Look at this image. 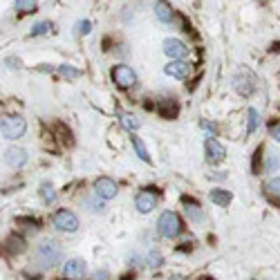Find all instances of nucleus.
<instances>
[{
	"label": "nucleus",
	"instance_id": "1",
	"mask_svg": "<svg viewBox=\"0 0 280 280\" xmlns=\"http://www.w3.org/2000/svg\"><path fill=\"white\" fill-rule=\"evenodd\" d=\"M63 258H65L63 245L52 240V238L43 240L38 247H36V262H38L43 269H54L59 262H63Z\"/></svg>",
	"mask_w": 280,
	"mask_h": 280
},
{
	"label": "nucleus",
	"instance_id": "2",
	"mask_svg": "<svg viewBox=\"0 0 280 280\" xmlns=\"http://www.w3.org/2000/svg\"><path fill=\"white\" fill-rule=\"evenodd\" d=\"M157 233L166 240H175L184 233V222L177 211H164L157 220Z\"/></svg>",
	"mask_w": 280,
	"mask_h": 280
},
{
	"label": "nucleus",
	"instance_id": "3",
	"mask_svg": "<svg viewBox=\"0 0 280 280\" xmlns=\"http://www.w3.org/2000/svg\"><path fill=\"white\" fill-rule=\"evenodd\" d=\"M231 83H233V90L240 97H245V99L253 97L258 90V76L253 74V70H249V67H240V70L233 74Z\"/></svg>",
	"mask_w": 280,
	"mask_h": 280
},
{
	"label": "nucleus",
	"instance_id": "4",
	"mask_svg": "<svg viewBox=\"0 0 280 280\" xmlns=\"http://www.w3.org/2000/svg\"><path fill=\"white\" fill-rule=\"evenodd\" d=\"M25 130H27V121L20 115H7L0 119V134L5 139H9V142L20 139L25 134Z\"/></svg>",
	"mask_w": 280,
	"mask_h": 280
},
{
	"label": "nucleus",
	"instance_id": "5",
	"mask_svg": "<svg viewBox=\"0 0 280 280\" xmlns=\"http://www.w3.org/2000/svg\"><path fill=\"white\" fill-rule=\"evenodd\" d=\"M52 226L61 233H76L81 226V222H79V217H76L74 211L59 209L54 215H52Z\"/></svg>",
	"mask_w": 280,
	"mask_h": 280
},
{
	"label": "nucleus",
	"instance_id": "6",
	"mask_svg": "<svg viewBox=\"0 0 280 280\" xmlns=\"http://www.w3.org/2000/svg\"><path fill=\"white\" fill-rule=\"evenodd\" d=\"M110 76H112V83L117 87H121V90H130L132 85H137V72L130 65H115Z\"/></svg>",
	"mask_w": 280,
	"mask_h": 280
},
{
	"label": "nucleus",
	"instance_id": "7",
	"mask_svg": "<svg viewBox=\"0 0 280 280\" xmlns=\"http://www.w3.org/2000/svg\"><path fill=\"white\" fill-rule=\"evenodd\" d=\"M204 159H206V164H211V166L222 164L226 159V148L222 146L215 137H206L204 139Z\"/></svg>",
	"mask_w": 280,
	"mask_h": 280
},
{
	"label": "nucleus",
	"instance_id": "8",
	"mask_svg": "<svg viewBox=\"0 0 280 280\" xmlns=\"http://www.w3.org/2000/svg\"><path fill=\"white\" fill-rule=\"evenodd\" d=\"M61 276H63V280H85L87 262L83 258H70L61 269Z\"/></svg>",
	"mask_w": 280,
	"mask_h": 280
},
{
	"label": "nucleus",
	"instance_id": "9",
	"mask_svg": "<svg viewBox=\"0 0 280 280\" xmlns=\"http://www.w3.org/2000/svg\"><path fill=\"white\" fill-rule=\"evenodd\" d=\"M162 50L170 61H186V56L191 54V48L179 38H166L162 43Z\"/></svg>",
	"mask_w": 280,
	"mask_h": 280
},
{
	"label": "nucleus",
	"instance_id": "10",
	"mask_svg": "<svg viewBox=\"0 0 280 280\" xmlns=\"http://www.w3.org/2000/svg\"><path fill=\"white\" fill-rule=\"evenodd\" d=\"M155 206H157V189H144L142 193H137V198H134L137 213L148 215L155 211Z\"/></svg>",
	"mask_w": 280,
	"mask_h": 280
},
{
	"label": "nucleus",
	"instance_id": "11",
	"mask_svg": "<svg viewBox=\"0 0 280 280\" xmlns=\"http://www.w3.org/2000/svg\"><path fill=\"white\" fill-rule=\"evenodd\" d=\"M95 195L106 200H115L119 195V184L112 177H97L95 179Z\"/></svg>",
	"mask_w": 280,
	"mask_h": 280
},
{
	"label": "nucleus",
	"instance_id": "12",
	"mask_svg": "<svg viewBox=\"0 0 280 280\" xmlns=\"http://www.w3.org/2000/svg\"><path fill=\"white\" fill-rule=\"evenodd\" d=\"M191 72H193V65L189 61H168L164 65V74L173 79H189Z\"/></svg>",
	"mask_w": 280,
	"mask_h": 280
},
{
	"label": "nucleus",
	"instance_id": "13",
	"mask_svg": "<svg viewBox=\"0 0 280 280\" xmlns=\"http://www.w3.org/2000/svg\"><path fill=\"white\" fill-rule=\"evenodd\" d=\"M27 150L25 148H18V146H12L5 150V164L12 166V168H23L27 164Z\"/></svg>",
	"mask_w": 280,
	"mask_h": 280
},
{
	"label": "nucleus",
	"instance_id": "14",
	"mask_svg": "<svg viewBox=\"0 0 280 280\" xmlns=\"http://www.w3.org/2000/svg\"><path fill=\"white\" fill-rule=\"evenodd\" d=\"M181 204H184V211H186V215H189V220L193 222V224H202V222H204V209H202V206L198 204V202L195 200H191V198H181Z\"/></svg>",
	"mask_w": 280,
	"mask_h": 280
},
{
	"label": "nucleus",
	"instance_id": "15",
	"mask_svg": "<svg viewBox=\"0 0 280 280\" xmlns=\"http://www.w3.org/2000/svg\"><path fill=\"white\" fill-rule=\"evenodd\" d=\"M262 191H264V198L269 202L280 206V175H271L269 179H264Z\"/></svg>",
	"mask_w": 280,
	"mask_h": 280
},
{
	"label": "nucleus",
	"instance_id": "16",
	"mask_svg": "<svg viewBox=\"0 0 280 280\" xmlns=\"http://www.w3.org/2000/svg\"><path fill=\"white\" fill-rule=\"evenodd\" d=\"M209 202L215 206H220V209H226V206L233 202V193L226 189H222V186H215V189H211V193H209Z\"/></svg>",
	"mask_w": 280,
	"mask_h": 280
},
{
	"label": "nucleus",
	"instance_id": "17",
	"mask_svg": "<svg viewBox=\"0 0 280 280\" xmlns=\"http://www.w3.org/2000/svg\"><path fill=\"white\" fill-rule=\"evenodd\" d=\"M155 16H157L162 23H175V9L168 0H157L155 3Z\"/></svg>",
	"mask_w": 280,
	"mask_h": 280
},
{
	"label": "nucleus",
	"instance_id": "18",
	"mask_svg": "<svg viewBox=\"0 0 280 280\" xmlns=\"http://www.w3.org/2000/svg\"><path fill=\"white\" fill-rule=\"evenodd\" d=\"M155 110H157V115L162 117V119H175V117L179 115V106H177V101H175V99L159 101L157 106H155Z\"/></svg>",
	"mask_w": 280,
	"mask_h": 280
},
{
	"label": "nucleus",
	"instance_id": "19",
	"mask_svg": "<svg viewBox=\"0 0 280 280\" xmlns=\"http://www.w3.org/2000/svg\"><path fill=\"white\" fill-rule=\"evenodd\" d=\"M260 123H262V119H260V112L256 110V108H249L247 110V128H245V134L247 137H251L253 132L260 128Z\"/></svg>",
	"mask_w": 280,
	"mask_h": 280
},
{
	"label": "nucleus",
	"instance_id": "20",
	"mask_svg": "<svg viewBox=\"0 0 280 280\" xmlns=\"http://www.w3.org/2000/svg\"><path fill=\"white\" fill-rule=\"evenodd\" d=\"M264 146L260 144L256 150H253V157H251V175H260L264 173Z\"/></svg>",
	"mask_w": 280,
	"mask_h": 280
},
{
	"label": "nucleus",
	"instance_id": "21",
	"mask_svg": "<svg viewBox=\"0 0 280 280\" xmlns=\"http://www.w3.org/2000/svg\"><path fill=\"white\" fill-rule=\"evenodd\" d=\"M119 123H121L126 130H130V132L139 130V126H142V121H139L132 112H119Z\"/></svg>",
	"mask_w": 280,
	"mask_h": 280
},
{
	"label": "nucleus",
	"instance_id": "22",
	"mask_svg": "<svg viewBox=\"0 0 280 280\" xmlns=\"http://www.w3.org/2000/svg\"><path fill=\"white\" fill-rule=\"evenodd\" d=\"M130 142H132V148H134V153H137V157L142 159L144 164H150V162H153V159H150V155H148L146 144L142 142V137H132Z\"/></svg>",
	"mask_w": 280,
	"mask_h": 280
},
{
	"label": "nucleus",
	"instance_id": "23",
	"mask_svg": "<svg viewBox=\"0 0 280 280\" xmlns=\"http://www.w3.org/2000/svg\"><path fill=\"white\" fill-rule=\"evenodd\" d=\"M278 168H280V155L276 150H269L264 155V173H276Z\"/></svg>",
	"mask_w": 280,
	"mask_h": 280
},
{
	"label": "nucleus",
	"instance_id": "24",
	"mask_svg": "<svg viewBox=\"0 0 280 280\" xmlns=\"http://www.w3.org/2000/svg\"><path fill=\"white\" fill-rule=\"evenodd\" d=\"M146 264L150 269H159L164 264V256L159 249H150V251L146 253Z\"/></svg>",
	"mask_w": 280,
	"mask_h": 280
},
{
	"label": "nucleus",
	"instance_id": "25",
	"mask_svg": "<svg viewBox=\"0 0 280 280\" xmlns=\"http://www.w3.org/2000/svg\"><path fill=\"white\" fill-rule=\"evenodd\" d=\"M40 198H43L45 204H54L56 202V191H54V186L50 184H40Z\"/></svg>",
	"mask_w": 280,
	"mask_h": 280
},
{
	"label": "nucleus",
	"instance_id": "26",
	"mask_svg": "<svg viewBox=\"0 0 280 280\" xmlns=\"http://www.w3.org/2000/svg\"><path fill=\"white\" fill-rule=\"evenodd\" d=\"M7 249L12 251V256H16V253H23L25 251V240H23V238H18V236H12L7 240Z\"/></svg>",
	"mask_w": 280,
	"mask_h": 280
},
{
	"label": "nucleus",
	"instance_id": "27",
	"mask_svg": "<svg viewBox=\"0 0 280 280\" xmlns=\"http://www.w3.org/2000/svg\"><path fill=\"white\" fill-rule=\"evenodd\" d=\"M36 0H16V12L18 14H34L36 12Z\"/></svg>",
	"mask_w": 280,
	"mask_h": 280
},
{
	"label": "nucleus",
	"instance_id": "28",
	"mask_svg": "<svg viewBox=\"0 0 280 280\" xmlns=\"http://www.w3.org/2000/svg\"><path fill=\"white\" fill-rule=\"evenodd\" d=\"M52 29V23L50 20H40V23H36L34 27H32V32H29V36L32 38H36V36H45Z\"/></svg>",
	"mask_w": 280,
	"mask_h": 280
},
{
	"label": "nucleus",
	"instance_id": "29",
	"mask_svg": "<svg viewBox=\"0 0 280 280\" xmlns=\"http://www.w3.org/2000/svg\"><path fill=\"white\" fill-rule=\"evenodd\" d=\"M59 72L65 76V79H70V81L72 79H79V76H81V70H76V67H72V65H61Z\"/></svg>",
	"mask_w": 280,
	"mask_h": 280
},
{
	"label": "nucleus",
	"instance_id": "30",
	"mask_svg": "<svg viewBox=\"0 0 280 280\" xmlns=\"http://www.w3.org/2000/svg\"><path fill=\"white\" fill-rule=\"evenodd\" d=\"M269 137H271L276 144H280V119L269 123Z\"/></svg>",
	"mask_w": 280,
	"mask_h": 280
},
{
	"label": "nucleus",
	"instance_id": "31",
	"mask_svg": "<svg viewBox=\"0 0 280 280\" xmlns=\"http://www.w3.org/2000/svg\"><path fill=\"white\" fill-rule=\"evenodd\" d=\"M90 29H92L90 20H81V23H76V34H90Z\"/></svg>",
	"mask_w": 280,
	"mask_h": 280
},
{
	"label": "nucleus",
	"instance_id": "32",
	"mask_svg": "<svg viewBox=\"0 0 280 280\" xmlns=\"http://www.w3.org/2000/svg\"><path fill=\"white\" fill-rule=\"evenodd\" d=\"M92 280H110V271H108V269H97V271L92 273Z\"/></svg>",
	"mask_w": 280,
	"mask_h": 280
},
{
	"label": "nucleus",
	"instance_id": "33",
	"mask_svg": "<svg viewBox=\"0 0 280 280\" xmlns=\"http://www.w3.org/2000/svg\"><path fill=\"white\" fill-rule=\"evenodd\" d=\"M202 128H204V130H209L211 137H215V134H217V126H215V123H211V121H202Z\"/></svg>",
	"mask_w": 280,
	"mask_h": 280
},
{
	"label": "nucleus",
	"instance_id": "34",
	"mask_svg": "<svg viewBox=\"0 0 280 280\" xmlns=\"http://www.w3.org/2000/svg\"><path fill=\"white\" fill-rule=\"evenodd\" d=\"M213 179H226V173H222V170H217L215 175H211Z\"/></svg>",
	"mask_w": 280,
	"mask_h": 280
},
{
	"label": "nucleus",
	"instance_id": "35",
	"mask_svg": "<svg viewBox=\"0 0 280 280\" xmlns=\"http://www.w3.org/2000/svg\"><path fill=\"white\" fill-rule=\"evenodd\" d=\"M166 280H186L184 276H170V278H166Z\"/></svg>",
	"mask_w": 280,
	"mask_h": 280
},
{
	"label": "nucleus",
	"instance_id": "36",
	"mask_svg": "<svg viewBox=\"0 0 280 280\" xmlns=\"http://www.w3.org/2000/svg\"><path fill=\"white\" fill-rule=\"evenodd\" d=\"M278 81H280V74H278Z\"/></svg>",
	"mask_w": 280,
	"mask_h": 280
},
{
	"label": "nucleus",
	"instance_id": "37",
	"mask_svg": "<svg viewBox=\"0 0 280 280\" xmlns=\"http://www.w3.org/2000/svg\"><path fill=\"white\" fill-rule=\"evenodd\" d=\"M253 280H256V278H253Z\"/></svg>",
	"mask_w": 280,
	"mask_h": 280
}]
</instances>
